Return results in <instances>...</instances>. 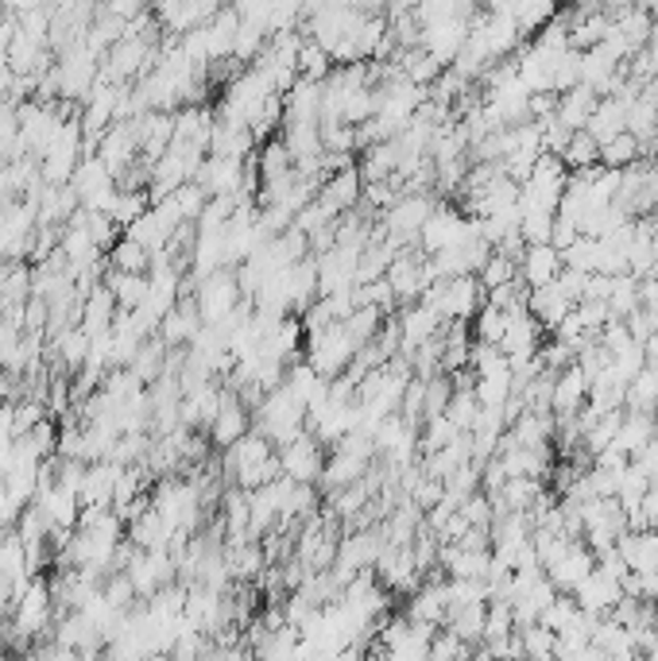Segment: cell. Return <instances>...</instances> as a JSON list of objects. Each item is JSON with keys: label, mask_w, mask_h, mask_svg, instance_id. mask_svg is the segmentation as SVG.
I'll return each mask as SVG.
<instances>
[{"label": "cell", "mask_w": 658, "mask_h": 661, "mask_svg": "<svg viewBox=\"0 0 658 661\" xmlns=\"http://www.w3.org/2000/svg\"><path fill=\"white\" fill-rule=\"evenodd\" d=\"M105 263H109V272H120V275H147L152 272V252L140 248L136 240L120 237L117 244L105 252Z\"/></svg>", "instance_id": "obj_21"}, {"label": "cell", "mask_w": 658, "mask_h": 661, "mask_svg": "<svg viewBox=\"0 0 658 661\" xmlns=\"http://www.w3.org/2000/svg\"><path fill=\"white\" fill-rule=\"evenodd\" d=\"M527 314L535 317V325H539L542 333H554L558 325H562L565 317L573 314V302L554 287V283H550V287H542V290H530Z\"/></svg>", "instance_id": "obj_15"}, {"label": "cell", "mask_w": 658, "mask_h": 661, "mask_svg": "<svg viewBox=\"0 0 658 661\" xmlns=\"http://www.w3.org/2000/svg\"><path fill=\"white\" fill-rule=\"evenodd\" d=\"M120 476H124V465H112V460L86 465V480H82V492H77L82 507H112Z\"/></svg>", "instance_id": "obj_13"}, {"label": "cell", "mask_w": 658, "mask_h": 661, "mask_svg": "<svg viewBox=\"0 0 658 661\" xmlns=\"http://www.w3.org/2000/svg\"><path fill=\"white\" fill-rule=\"evenodd\" d=\"M89 333L82 329V325H70V329H62L59 337H55V352H59V360L70 368V372H82L89 360Z\"/></svg>", "instance_id": "obj_22"}, {"label": "cell", "mask_w": 658, "mask_h": 661, "mask_svg": "<svg viewBox=\"0 0 658 661\" xmlns=\"http://www.w3.org/2000/svg\"><path fill=\"white\" fill-rule=\"evenodd\" d=\"M593 568H597V557H593V550L585 542H570L562 550V557L550 561L542 573H547V580L558 588V596H573L577 588L585 585V577H589Z\"/></svg>", "instance_id": "obj_7"}, {"label": "cell", "mask_w": 658, "mask_h": 661, "mask_svg": "<svg viewBox=\"0 0 658 661\" xmlns=\"http://www.w3.org/2000/svg\"><path fill=\"white\" fill-rule=\"evenodd\" d=\"M445 418H450V425H454L457 433H469L472 425H477L480 402H477V390H472L469 383L454 387V399H450V407H445Z\"/></svg>", "instance_id": "obj_25"}, {"label": "cell", "mask_w": 658, "mask_h": 661, "mask_svg": "<svg viewBox=\"0 0 658 661\" xmlns=\"http://www.w3.org/2000/svg\"><path fill=\"white\" fill-rule=\"evenodd\" d=\"M194 302H198V314H202V325H225L240 310L237 272L222 267V272H214L210 279H202L194 290Z\"/></svg>", "instance_id": "obj_5"}, {"label": "cell", "mask_w": 658, "mask_h": 661, "mask_svg": "<svg viewBox=\"0 0 658 661\" xmlns=\"http://www.w3.org/2000/svg\"><path fill=\"white\" fill-rule=\"evenodd\" d=\"M225 476L232 480V488H240V492H256V488H264V483L279 480V453H275V445L267 437H260L256 430L244 433V437L232 445V449H225Z\"/></svg>", "instance_id": "obj_1"}, {"label": "cell", "mask_w": 658, "mask_h": 661, "mask_svg": "<svg viewBox=\"0 0 658 661\" xmlns=\"http://www.w3.org/2000/svg\"><path fill=\"white\" fill-rule=\"evenodd\" d=\"M620 600H624V585H620L615 577H608L605 568H593L589 577H585V585L573 592V603H577L585 615H593V620L612 615V608Z\"/></svg>", "instance_id": "obj_8"}, {"label": "cell", "mask_w": 658, "mask_h": 661, "mask_svg": "<svg viewBox=\"0 0 658 661\" xmlns=\"http://www.w3.org/2000/svg\"><path fill=\"white\" fill-rule=\"evenodd\" d=\"M457 515H462L472 530H492V522H497V507H492V500H488L484 492L469 495V500L457 507Z\"/></svg>", "instance_id": "obj_29"}, {"label": "cell", "mask_w": 658, "mask_h": 661, "mask_svg": "<svg viewBox=\"0 0 658 661\" xmlns=\"http://www.w3.org/2000/svg\"><path fill=\"white\" fill-rule=\"evenodd\" d=\"M519 279V263H512L507 255H488V263L480 267V275H477V283H480V290H500V287H507V283H515Z\"/></svg>", "instance_id": "obj_27"}, {"label": "cell", "mask_w": 658, "mask_h": 661, "mask_svg": "<svg viewBox=\"0 0 658 661\" xmlns=\"http://www.w3.org/2000/svg\"><path fill=\"white\" fill-rule=\"evenodd\" d=\"M117 298H112V290L105 287V279L97 283L94 290H89L86 298H82V317H77V325L89 333V337H101V333L112 329V322H117Z\"/></svg>", "instance_id": "obj_16"}, {"label": "cell", "mask_w": 658, "mask_h": 661, "mask_svg": "<svg viewBox=\"0 0 658 661\" xmlns=\"http://www.w3.org/2000/svg\"><path fill=\"white\" fill-rule=\"evenodd\" d=\"M279 453V472L287 476V480L302 483V488H314V483H322V472H325V449L322 441L314 437V433H302V437H295L291 445H283Z\"/></svg>", "instance_id": "obj_6"}, {"label": "cell", "mask_w": 658, "mask_h": 661, "mask_svg": "<svg viewBox=\"0 0 658 661\" xmlns=\"http://www.w3.org/2000/svg\"><path fill=\"white\" fill-rule=\"evenodd\" d=\"M655 437H658V418L655 414H627L624 410V422H620V433H615V449L635 460Z\"/></svg>", "instance_id": "obj_20"}, {"label": "cell", "mask_w": 658, "mask_h": 661, "mask_svg": "<svg viewBox=\"0 0 658 661\" xmlns=\"http://www.w3.org/2000/svg\"><path fill=\"white\" fill-rule=\"evenodd\" d=\"M519 642H523V658H554V630H547L542 623H535V627H523L519 630Z\"/></svg>", "instance_id": "obj_30"}, {"label": "cell", "mask_w": 658, "mask_h": 661, "mask_svg": "<svg viewBox=\"0 0 658 661\" xmlns=\"http://www.w3.org/2000/svg\"><path fill=\"white\" fill-rule=\"evenodd\" d=\"M635 310H643V302H639V279H635V275H620V279H612V295H608V314H612L615 322H627Z\"/></svg>", "instance_id": "obj_24"}, {"label": "cell", "mask_w": 658, "mask_h": 661, "mask_svg": "<svg viewBox=\"0 0 658 661\" xmlns=\"http://www.w3.org/2000/svg\"><path fill=\"white\" fill-rule=\"evenodd\" d=\"M252 147H256V140H252L249 128L214 117V132H210V155H214V159H240L244 163V155H249Z\"/></svg>", "instance_id": "obj_17"}, {"label": "cell", "mask_w": 658, "mask_h": 661, "mask_svg": "<svg viewBox=\"0 0 658 661\" xmlns=\"http://www.w3.org/2000/svg\"><path fill=\"white\" fill-rule=\"evenodd\" d=\"M562 275V252L550 244H535V248H523V260H519V279L527 283V290H542Z\"/></svg>", "instance_id": "obj_14"}, {"label": "cell", "mask_w": 658, "mask_h": 661, "mask_svg": "<svg viewBox=\"0 0 658 661\" xmlns=\"http://www.w3.org/2000/svg\"><path fill=\"white\" fill-rule=\"evenodd\" d=\"M472 329H477V345H492L500 348V340H504V329H507V314L504 310H497V305H480V314L472 317Z\"/></svg>", "instance_id": "obj_28"}, {"label": "cell", "mask_w": 658, "mask_h": 661, "mask_svg": "<svg viewBox=\"0 0 658 661\" xmlns=\"http://www.w3.org/2000/svg\"><path fill=\"white\" fill-rule=\"evenodd\" d=\"M244 433H252V410L249 402L237 399V390H225V402L217 410L214 425H210V441H214L217 449H232Z\"/></svg>", "instance_id": "obj_12"}, {"label": "cell", "mask_w": 658, "mask_h": 661, "mask_svg": "<svg viewBox=\"0 0 658 661\" xmlns=\"http://www.w3.org/2000/svg\"><path fill=\"white\" fill-rule=\"evenodd\" d=\"M562 167L570 170V175H582V170L600 167V144L589 136V132H573L570 147L562 152Z\"/></svg>", "instance_id": "obj_23"}, {"label": "cell", "mask_w": 658, "mask_h": 661, "mask_svg": "<svg viewBox=\"0 0 658 661\" xmlns=\"http://www.w3.org/2000/svg\"><path fill=\"white\" fill-rule=\"evenodd\" d=\"M589 402V375L573 360L565 372L554 375V390H550V414L554 418H577Z\"/></svg>", "instance_id": "obj_11"}, {"label": "cell", "mask_w": 658, "mask_h": 661, "mask_svg": "<svg viewBox=\"0 0 658 661\" xmlns=\"http://www.w3.org/2000/svg\"><path fill=\"white\" fill-rule=\"evenodd\" d=\"M51 603L55 592L44 585V580H32L27 592L16 600V635L20 638H35L51 627Z\"/></svg>", "instance_id": "obj_10"}, {"label": "cell", "mask_w": 658, "mask_h": 661, "mask_svg": "<svg viewBox=\"0 0 658 661\" xmlns=\"http://www.w3.org/2000/svg\"><path fill=\"white\" fill-rule=\"evenodd\" d=\"M395 329H399V352L410 360L422 345H427V340H434L438 333H442V317H438L427 302H415L399 314Z\"/></svg>", "instance_id": "obj_9"}, {"label": "cell", "mask_w": 658, "mask_h": 661, "mask_svg": "<svg viewBox=\"0 0 658 661\" xmlns=\"http://www.w3.org/2000/svg\"><path fill=\"white\" fill-rule=\"evenodd\" d=\"M252 430L272 441L275 449H283V445H291L295 437L307 433V407H302L287 387H275L267 390L264 402L252 410Z\"/></svg>", "instance_id": "obj_2"}, {"label": "cell", "mask_w": 658, "mask_h": 661, "mask_svg": "<svg viewBox=\"0 0 658 661\" xmlns=\"http://www.w3.org/2000/svg\"><path fill=\"white\" fill-rule=\"evenodd\" d=\"M635 163H643V147H639V140L635 136H615L612 144H605L600 147V167H608V170H627V167H635Z\"/></svg>", "instance_id": "obj_26"}, {"label": "cell", "mask_w": 658, "mask_h": 661, "mask_svg": "<svg viewBox=\"0 0 658 661\" xmlns=\"http://www.w3.org/2000/svg\"><path fill=\"white\" fill-rule=\"evenodd\" d=\"M422 302L442 317V325H454V322H469V317L480 314V305H484V290L480 283L472 279H445V283H434V287L422 295Z\"/></svg>", "instance_id": "obj_4"}, {"label": "cell", "mask_w": 658, "mask_h": 661, "mask_svg": "<svg viewBox=\"0 0 658 661\" xmlns=\"http://www.w3.org/2000/svg\"><path fill=\"white\" fill-rule=\"evenodd\" d=\"M600 97L593 94L589 85H577V89H570V94L558 97V124L570 128V132H585V124H589V117L597 112Z\"/></svg>", "instance_id": "obj_19"}, {"label": "cell", "mask_w": 658, "mask_h": 661, "mask_svg": "<svg viewBox=\"0 0 658 661\" xmlns=\"http://www.w3.org/2000/svg\"><path fill=\"white\" fill-rule=\"evenodd\" d=\"M585 132H589L600 147L612 144L615 136H624L627 132V101H620V97H600L597 112L589 117Z\"/></svg>", "instance_id": "obj_18"}, {"label": "cell", "mask_w": 658, "mask_h": 661, "mask_svg": "<svg viewBox=\"0 0 658 661\" xmlns=\"http://www.w3.org/2000/svg\"><path fill=\"white\" fill-rule=\"evenodd\" d=\"M360 348L349 340L345 325H325V329H314L307 333V364L322 375L325 383L342 380V372H349L352 360H357Z\"/></svg>", "instance_id": "obj_3"}]
</instances>
